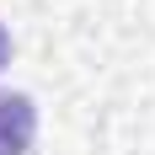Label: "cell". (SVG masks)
I'll return each instance as SVG.
<instances>
[{
  "mask_svg": "<svg viewBox=\"0 0 155 155\" xmlns=\"http://www.w3.org/2000/svg\"><path fill=\"white\" fill-rule=\"evenodd\" d=\"M38 139V107L21 91H0V155H27Z\"/></svg>",
  "mask_w": 155,
  "mask_h": 155,
  "instance_id": "1",
  "label": "cell"
},
{
  "mask_svg": "<svg viewBox=\"0 0 155 155\" xmlns=\"http://www.w3.org/2000/svg\"><path fill=\"white\" fill-rule=\"evenodd\" d=\"M11 59V38H5V27H0V64Z\"/></svg>",
  "mask_w": 155,
  "mask_h": 155,
  "instance_id": "2",
  "label": "cell"
}]
</instances>
